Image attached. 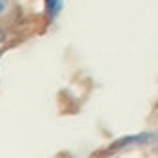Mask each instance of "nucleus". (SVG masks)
<instances>
[{
  "mask_svg": "<svg viewBox=\"0 0 158 158\" xmlns=\"http://www.w3.org/2000/svg\"><path fill=\"white\" fill-rule=\"evenodd\" d=\"M158 137L156 132H143V134H134V135H126L117 139L113 145H109V151H118V149H126V147H139V145H147L151 141H154Z\"/></svg>",
  "mask_w": 158,
  "mask_h": 158,
  "instance_id": "nucleus-1",
  "label": "nucleus"
},
{
  "mask_svg": "<svg viewBox=\"0 0 158 158\" xmlns=\"http://www.w3.org/2000/svg\"><path fill=\"white\" fill-rule=\"evenodd\" d=\"M62 8H64V0H44L45 17L49 21H55V19L62 13Z\"/></svg>",
  "mask_w": 158,
  "mask_h": 158,
  "instance_id": "nucleus-2",
  "label": "nucleus"
},
{
  "mask_svg": "<svg viewBox=\"0 0 158 158\" xmlns=\"http://www.w3.org/2000/svg\"><path fill=\"white\" fill-rule=\"evenodd\" d=\"M8 2H10V0H0V15L8 10Z\"/></svg>",
  "mask_w": 158,
  "mask_h": 158,
  "instance_id": "nucleus-3",
  "label": "nucleus"
}]
</instances>
